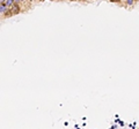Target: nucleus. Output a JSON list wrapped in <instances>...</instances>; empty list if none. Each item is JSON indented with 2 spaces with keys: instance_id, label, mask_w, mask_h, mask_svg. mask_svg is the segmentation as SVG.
Masks as SVG:
<instances>
[{
  "instance_id": "nucleus-1",
  "label": "nucleus",
  "mask_w": 139,
  "mask_h": 129,
  "mask_svg": "<svg viewBox=\"0 0 139 129\" xmlns=\"http://www.w3.org/2000/svg\"><path fill=\"white\" fill-rule=\"evenodd\" d=\"M5 11H6V5L2 4V5H1V13H4Z\"/></svg>"
},
{
  "instance_id": "nucleus-2",
  "label": "nucleus",
  "mask_w": 139,
  "mask_h": 129,
  "mask_svg": "<svg viewBox=\"0 0 139 129\" xmlns=\"http://www.w3.org/2000/svg\"><path fill=\"white\" fill-rule=\"evenodd\" d=\"M13 1H14V0H7V1H6V5H11Z\"/></svg>"
},
{
  "instance_id": "nucleus-3",
  "label": "nucleus",
  "mask_w": 139,
  "mask_h": 129,
  "mask_svg": "<svg viewBox=\"0 0 139 129\" xmlns=\"http://www.w3.org/2000/svg\"><path fill=\"white\" fill-rule=\"evenodd\" d=\"M127 2H129V4H132V0H127Z\"/></svg>"
},
{
  "instance_id": "nucleus-4",
  "label": "nucleus",
  "mask_w": 139,
  "mask_h": 129,
  "mask_svg": "<svg viewBox=\"0 0 139 129\" xmlns=\"http://www.w3.org/2000/svg\"><path fill=\"white\" fill-rule=\"evenodd\" d=\"M15 1H20V0H15Z\"/></svg>"
},
{
  "instance_id": "nucleus-5",
  "label": "nucleus",
  "mask_w": 139,
  "mask_h": 129,
  "mask_svg": "<svg viewBox=\"0 0 139 129\" xmlns=\"http://www.w3.org/2000/svg\"><path fill=\"white\" fill-rule=\"evenodd\" d=\"M113 1H116V0H113Z\"/></svg>"
}]
</instances>
